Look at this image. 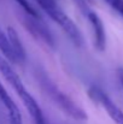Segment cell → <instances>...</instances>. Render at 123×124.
Wrapping results in <instances>:
<instances>
[{
	"label": "cell",
	"instance_id": "8992f818",
	"mask_svg": "<svg viewBox=\"0 0 123 124\" xmlns=\"http://www.w3.org/2000/svg\"><path fill=\"white\" fill-rule=\"evenodd\" d=\"M0 72L2 74L5 80L11 84V87L16 90L17 94H19L23 90H25V87H24L23 82L21 81L19 76L17 75V72L12 69L10 63L6 59H4L1 55H0Z\"/></svg>",
	"mask_w": 123,
	"mask_h": 124
},
{
	"label": "cell",
	"instance_id": "277c9868",
	"mask_svg": "<svg viewBox=\"0 0 123 124\" xmlns=\"http://www.w3.org/2000/svg\"><path fill=\"white\" fill-rule=\"evenodd\" d=\"M18 95H19L22 102L24 104L27 111L29 112V115H30V117H32L34 124H46L40 106H39V104L36 102V100L33 98V95H32L29 92H27V89L23 90L22 93H19Z\"/></svg>",
	"mask_w": 123,
	"mask_h": 124
},
{
	"label": "cell",
	"instance_id": "6da1fadb",
	"mask_svg": "<svg viewBox=\"0 0 123 124\" xmlns=\"http://www.w3.org/2000/svg\"><path fill=\"white\" fill-rule=\"evenodd\" d=\"M88 95L90 96V99L101 105L105 111L107 112V115L110 116V118L115 122L116 124H123V112L120 110V107L112 102V100L107 96V94H105L100 88L98 87H90L88 90Z\"/></svg>",
	"mask_w": 123,
	"mask_h": 124
},
{
	"label": "cell",
	"instance_id": "3957f363",
	"mask_svg": "<svg viewBox=\"0 0 123 124\" xmlns=\"http://www.w3.org/2000/svg\"><path fill=\"white\" fill-rule=\"evenodd\" d=\"M86 16H87V18L92 25V29H93V38H94L95 48L99 51H104L106 47V35H105V28H104L103 21L92 10Z\"/></svg>",
	"mask_w": 123,
	"mask_h": 124
},
{
	"label": "cell",
	"instance_id": "30bf717a",
	"mask_svg": "<svg viewBox=\"0 0 123 124\" xmlns=\"http://www.w3.org/2000/svg\"><path fill=\"white\" fill-rule=\"evenodd\" d=\"M16 2L22 7V10L30 17H34V18H40L39 16V12L34 8V6L28 1V0H16Z\"/></svg>",
	"mask_w": 123,
	"mask_h": 124
},
{
	"label": "cell",
	"instance_id": "52a82bcc",
	"mask_svg": "<svg viewBox=\"0 0 123 124\" xmlns=\"http://www.w3.org/2000/svg\"><path fill=\"white\" fill-rule=\"evenodd\" d=\"M7 38H8V41H10V45L15 52V55L19 62H24L25 58H27V54H25V49H24V46L21 41L17 31L12 28V27H8L7 28Z\"/></svg>",
	"mask_w": 123,
	"mask_h": 124
},
{
	"label": "cell",
	"instance_id": "ba28073f",
	"mask_svg": "<svg viewBox=\"0 0 123 124\" xmlns=\"http://www.w3.org/2000/svg\"><path fill=\"white\" fill-rule=\"evenodd\" d=\"M27 16H28V15H27ZM38 19H39V18H34V17L28 16V27H29L30 31H32L35 36H38L39 39H41L42 41H45L46 43L53 46V39H52L49 31L41 24Z\"/></svg>",
	"mask_w": 123,
	"mask_h": 124
},
{
	"label": "cell",
	"instance_id": "5b68a950",
	"mask_svg": "<svg viewBox=\"0 0 123 124\" xmlns=\"http://www.w3.org/2000/svg\"><path fill=\"white\" fill-rule=\"evenodd\" d=\"M0 100H1V102L5 105V107L7 110L10 124H23L21 112H19L16 102L10 96V94L7 93V90L5 89V87L2 85L1 82H0Z\"/></svg>",
	"mask_w": 123,
	"mask_h": 124
},
{
	"label": "cell",
	"instance_id": "8fae6325",
	"mask_svg": "<svg viewBox=\"0 0 123 124\" xmlns=\"http://www.w3.org/2000/svg\"><path fill=\"white\" fill-rule=\"evenodd\" d=\"M107 5H110L114 10H116L123 17V0H105Z\"/></svg>",
	"mask_w": 123,
	"mask_h": 124
},
{
	"label": "cell",
	"instance_id": "9c48e42d",
	"mask_svg": "<svg viewBox=\"0 0 123 124\" xmlns=\"http://www.w3.org/2000/svg\"><path fill=\"white\" fill-rule=\"evenodd\" d=\"M0 52L2 53V55L11 63H18L16 55H15V52L10 45V41H8V38L7 35H5L1 29H0Z\"/></svg>",
	"mask_w": 123,
	"mask_h": 124
},
{
	"label": "cell",
	"instance_id": "7c38bea8",
	"mask_svg": "<svg viewBox=\"0 0 123 124\" xmlns=\"http://www.w3.org/2000/svg\"><path fill=\"white\" fill-rule=\"evenodd\" d=\"M75 4H77V6L82 10V12L84 15H87L90 10L88 8V5H87V0H75Z\"/></svg>",
	"mask_w": 123,
	"mask_h": 124
},
{
	"label": "cell",
	"instance_id": "7a4b0ae2",
	"mask_svg": "<svg viewBox=\"0 0 123 124\" xmlns=\"http://www.w3.org/2000/svg\"><path fill=\"white\" fill-rule=\"evenodd\" d=\"M52 96H53V100L58 104V106L65 113H68L71 118L77 119V121H84V119H87V113L82 110L80 106H77L68 95L60 93L57 89H53Z\"/></svg>",
	"mask_w": 123,
	"mask_h": 124
},
{
	"label": "cell",
	"instance_id": "4fadbf2b",
	"mask_svg": "<svg viewBox=\"0 0 123 124\" xmlns=\"http://www.w3.org/2000/svg\"><path fill=\"white\" fill-rule=\"evenodd\" d=\"M118 78H120V82L123 88V69H118Z\"/></svg>",
	"mask_w": 123,
	"mask_h": 124
}]
</instances>
